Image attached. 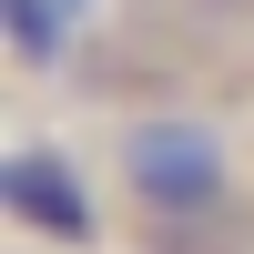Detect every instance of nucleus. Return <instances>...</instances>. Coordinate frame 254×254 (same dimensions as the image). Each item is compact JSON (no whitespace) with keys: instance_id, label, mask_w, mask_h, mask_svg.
<instances>
[{"instance_id":"nucleus-1","label":"nucleus","mask_w":254,"mask_h":254,"mask_svg":"<svg viewBox=\"0 0 254 254\" xmlns=\"http://www.w3.org/2000/svg\"><path fill=\"white\" fill-rule=\"evenodd\" d=\"M122 183H132V203H153V224H193V214L234 203V153H224L214 122L153 112L122 132Z\"/></svg>"},{"instance_id":"nucleus-4","label":"nucleus","mask_w":254,"mask_h":254,"mask_svg":"<svg viewBox=\"0 0 254 254\" xmlns=\"http://www.w3.org/2000/svg\"><path fill=\"white\" fill-rule=\"evenodd\" d=\"M71 10H81V0H71Z\"/></svg>"},{"instance_id":"nucleus-3","label":"nucleus","mask_w":254,"mask_h":254,"mask_svg":"<svg viewBox=\"0 0 254 254\" xmlns=\"http://www.w3.org/2000/svg\"><path fill=\"white\" fill-rule=\"evenodd\" d=\"M0 10H10L20 71H51V61H61V20H71V0H0Z\"/></svg>"},{"instance_id":"nucleus-2","label":"nucleus","mask_w":254,"mask_h":254,"mask_svg":"<svg viewBox=\"0 0 254 254\" xmlns=\"http://www.w3.org/2000/svg\"><path fill=\"white\" fill-rule=\"evenodd\" d=\"M0 203H10L20 224H31V234H61V244H92V193H81V173L61 153H10L0 163Z\"/></svg>"}]
</instances>
